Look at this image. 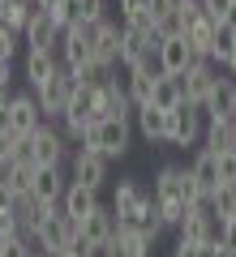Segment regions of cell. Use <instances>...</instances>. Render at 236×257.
<instances>
[{"label":"cell","instance_id":"obj_47","mask_svg":"<svg viewBox=\"0 0 236 257\" xmlns=\"http://www.w3.org/2000/svg\"><path fill=\"white\" fill-rule=\"evenodd\" d=\"M60 5H64V0H35V9H39V13H56Z\"/></svg>","mask_w":236,"mask_h":257},{"label":"cell","instance_id":"obj_51","mask_svg":"<svg viewBox=\"0 0 236 257\" xmlns=\"http://www.w3.org/2000/svg\"><path fill=\"white\" fill-rule=\"evenodd\" d=\"M215 253L219 257H236V248H227V244H219V240H215Z\"/></svg>","mask_w":236,"mask_h":257},{"label":"cell","instance_id":"obj_34","mask_svg":"<svg viewBox=\"0 0 236 257\" xmlns=\"http://www.w3.org/2000/svg\"><path fill=\"white\" fill-rule=\"evenodd\" d=\"M69 73L77 77L82 86H103V82H112V77H108V69H103L99 60H86V64H77V69H69Z\"/></svg>","mask_w":236,"mask_h":257},{"label":"cell","instance_id":"obj_15","mask_svg":"<svg viewBox=\"0 0 236 257\" xmlns=\"http://www.w3.org/2000/svg\"><path fill=\"white\" fill-rule=\"evenodd\" d=\"M60 73H64V69L56 64V56H52V52H26V82L35 86V94H39V90H47V86H52Z\"/></svg>","mask_w":236,"mask_h":257},{"label":"cell","instance_id":"obj_30","mask_svg":"<svg viewBox=\"0 0 236 257\" xmlns=\"http://www.w3.org/2000/svg\"><path fill=\"white\" fill-rule=\"evenodd\" d=\"M236 52V26L227 22V26L215 30V43H210V64H227V56Z\"/></svg>","mask_w":236,"mask_h":257},{"label":"cell","instance_id":"obj_25","mask_svg":"<svg viewBox=\"0 0 236 257\" xmlns=\"http://www.w3.org/2000/svg\"><path fill=\"white\" fill-rule=\"evenodd\" d=\"M137 116V133H142L146 142H168V111H159V107H137L133 111Z\"/></svg>","mask_w":236,"mask_h":257},{"label":"cell","instance_id":"obj_22","mask_svg":"<svg viewBox=\"0 0 236 257\" xmlns=\"http://www.w3.org/2000/svg\"><path fill=\"white\" fill-rule=\"evenodd\" d=\"M193 180H198V189H202V197L210 202V193L219 189V155L215 150H198V159H193Z\"/></svg>","mask_w":236,"mask_h":257},{"label":"cell","instance_id":"obj_9","mask_svg":"<svg viewBox=\"0 0 236 257\" xmlns=\"http://www.w3.org/2000/svg\"><path fill=\"white\" fill-rule=\"evenodd\" d=\"M9 124H13L18 138H30V133H39V128L47 124V120H43V107H39L35 94H13V103H9Z\"/></svg>","mask_w":236,"mask_h":257},{"label":"cell","instance_id":"obj_31","mask_svg":"<svg viewBox=\"0 0 236 257\" xmlns=\"http://www.w3.org/2000/svg\"><path fill=\"white\" fill-rule=\"evenodd\" d=\"M164 227H168V223H164V214H159V206H154V202H146V210L137 214L133 231H142V236H146V240H150V244H154V240H159V231H164Z\"/></svg>","mask_w":236,"mask_h":257},{"label":"cell","instance_id":"obj_44","mask_svg":"<svg viewBox=\"0 0 236 257\" xmlns=\"http://www.w3.org/2000/svg\"><path fill=\"white\" fill-rule=\"evenodd\" d=\"M22 231H18V223H13V214H0V248L9 244V240H18Z\"/></svg>","mask_w":236,"mask_h":257},{"label":"cell","instance_id":"obj_38","mask_svg":"<svg viewBox=\"0 0 236 257\" xmlns=\"http://www.w3.org/2000/svg\"><path fill=\"white\" fill-rule=\"evenodd\" d=\"M219 184H236V150L219 155Z\"/></svg>","mask_w":236,"mask_h":257},{"label":"cell","instance_id":"obj_21","mask_svg":"<svg viewBox=\"0 0 236 257\" xmlns=\"http://www.w3.org/2000/svg\"><path fill=\"white\" fill-rule=\"evenodd\" d=\"M47 210H52V206H43L35 193H26V197H18V206H13V223H18V231L30 240V236H35V227L43 223Z\"/></svg>","mask_w":236,"mask_h":257},{"label":"cell","instance_id":"obj_26","mask_svg":"<svg viewBox=\"0 0 236 257\" xmlns=\"http://www.w3.org/2000/svg\"><path fill=\"white\" fill-rule=\"evenodd\" d=\"M185 103V90H181V77H154V94H150V107L159 111H176Z\"/></svg>","mask_w":236,"mask_h":257},{"label":"cell","instance_id":"obj_46","mask_svg":"<svg viewBox=\"0 0 236 257\" xmlns=\"http://www.w3.org/2000/svg\"><path fill=\"white\" fill-rule=\"evenodd\" d=\"M137 13H146V0H120V18H137Z\"/></svg>","mask_w":236,"mask_h":257},{"label":"cell","instance_id":"obj_29","mask_svg":"<svg viewBox=\"0 0 236 257\" xmlns=\"http://www.w3.org/2000/svg\"><path fill=\"white\" fill-rule=\"evenodd\" d=\"M206 150H215V155L232 150V120H227V116H215L206 124Z\"/></svg>","mask_w":236,"mask_h":257},{"label":"cell","instance_id":"obj_37","mask_svg":"<svg viewBox=\"0 0 236 257\" xmlns=\"http://www.w3.org/2000/svg\"><path fill=\"white\" fill-rule=\"evenodd\" d=\"M13 150H18V133H0V176L13 167Z\"/></svg>","mask_w":236,"mask_h":257},{"label":"cell","instance_id":"obj_43","mask_svg":"<svg viewBox=\"0 0 236 257\" xmlns=\"http://www.w3.org/2000/svg\"><path fill=\"white\" fill-rule=\"evenodd\" d=\"M0 257H35V253H30V244H26V236H18V240H9V244L0 248Z\"/></svg>","mask_w":236,"mask_h":257},{"label":"cell","instance_id":"obj_53","mask_svg":"<svg viewBox=\"0 0 236 257\" xmlns=\"http://www.w3.org/2000/svg\"><path fill=\"white\" fill-rule=\"evenodd\" d=\"M232 150H236V120H232Z\"/></svg>","mask_w":236,"mask_h":257},{"label":"cell","instance_id":"obj_11","mask_svg":"<svg viewBox=\"0 0 236 257\" xmlns=\"http://www.w3.org/2000/svg\"><path fill=\"white\" fill-rule=\"evenodd\" d=\"M60 52H64V69H77V64L95 60V26H73V30H64Z\"/></svg>","mask_w":236,"mask_h":257},{"label":"cell","instance_id":"obj_50","mask_svg":"<svg viewBox=\"0 0 236 257\" xmlns=\"http://www.w3.org/2000/svg\"><path fill=\"white\" fill-rule=\"evenodd\" d=\"M60 257H91V253H86V248H82V244H73V248H69V253H60Z\"/></svg>","mask_w":236,"mask_h":257},{"label":"cell","instance_id":"obj_48","mask_svg":"<svg viewBox=\"0 0 236 257\" xmlns=\"http://www.w3.org/2000/svg\"><path fill=\"white\" fill-rule=\"evenodd\" d=\"M9 73H13V60H0V86H9Z\"/></svg>","mask_w":236,"mask_h":257},{"label":"cell","instance_id":"obj_4","mask_svg":"<svg viewBox=\"0 0 236 257\" xmlns=\"http://www.w3.org/2000/svg\"><path fill=\"white\" fill-rule=\"evenodd\" d=\"M133 111L137 107H133V99H129L125 86H116V82L95 86V120H129Z\"/></svg>","mask_w":236,"mask_h":257},{"label":"cell","instance_id":"obj_49","mask_svg":"<svg viewBox=\"0 0 236 257\" xmlns=\"http://www.w3.org/2000/svg\"><path fill=\"white\" fill-rule=\"evenodd\" d=\"M9 103H13V90H9V86H0V111H9Z\"/></svg>","mask_w":236,"mask_h":257},{"label":"cell","instance_id":"obj_28","mask_svg":"<svg viewBox=\"0 0 236 257\" xmlns=\"http://www.w3.org/2000/svg\"><path fill=\"white\" fill-rule=\"evenodd\" d=\"M206 206H210V214H215L219 223H232L236 219V184H219Z\"/></svg>","mask_w":236,"mask_h":257},{"label":"cell","instance_id":"obj_18","mask_svg":"<svg viewBox=\"0 0 236 257\" xmlns=\"http://www.w3.org/2000/svg\"><path fill=\"white\" fill-rule=\"evenodd\" d=\"M120 35H125V26H116V22H99L95 26V60L103 69H112L120 60Z\"/></svg>","mask_w":236,"mask_h":257},{"label":"cell","instance_id":"obj_52","mask_svg":"<svg viewBox=\"0 0 236 257\" xmlns=\"http://www.w3.org/2000/svg\"><path fill=\"white\" fill-rule=\"evenodd\" d=\"M0 133H13V124H9V111H0Z\"/></svg>","mask_w":236,"mask_h":257},{"label":"cell","instance_id":"obj_3","mask_svg":"<svg viewBox=\"0 0 236 257\" xmlns=\"http://www.w3.org/2000/svg\"><path fill=\"white\" fill-rule=\"evenodd\" d=\"M219 86V73H215V64L210 60H193L189 69L181 73V90H185V103L189 107H206V99H210V90Z\"/></svg>","mask_w":236,"mask_h":257},{"label":"cell","instance_id":"obj_17","mask_svg":"<svg viewBox=\"0 0 236 257\" xmlns=\"http://www.w3.org/2000/svg\"><path fill=\"white\" fill-rule=\"evenodd\" d=\"M35 138V167H60V159H64V138L56 133L52 124H43L39 133H30Z\"/></svg>","mask_w":236,"mask_h":257},{"label":"cell","instance_id":"obj_33","mask_svg":"<svg viewBox=\"0 0 236 257\" xmlns=\"http://www.w3.org/2000/svg\"><path fill=\"white\" fill-rule=\"evenodd\" d=\"M202 13H206L215 26H227L236 18V0H202Z\"/></svg>","mask_w":236,"mask_h":257},{"label":"cell","instance_id":"obj_39","mask_svg":"<svg viewBox=\"0 0 236 257\" xmlns=\"http://www.w3.org/2000/svg\"><path fill=\"white\" fill-rule=\"evenodd\" d=\"M176 5H181V0H146V9H150L154 26H159L164 18H172V13H176Z\"/></svg>","mask_w":236,"mask_h":257},{"label":"cell","instance_id":"obj_41","mask_svg":"<svg viewBox=\"0 0 236 257\" xmlns=\"http://www.w3.org/2000/svg\"><path fill=\"white\" fill-rule=\"evenodd\" d=\"M13 39H18V35L0 22V60H13V52H18V43H13Z\"/></svg>","mask_w":236,"mask_h":257},{"label":"cell","instance_id":"obj_6","mask_svg":"<svg viewBox=\"0 0 236 257\" xmlns=\"http://www.w3.org/2000/svg\"><path fill=\"white\" fill-rule=\"evenodd\" d=\"M202 138V111L189 107V103H181L176 111H168V142L172 146H193V142Z\"/></svg>","mask_w":236,"mask_h":257},{"label":"cell","instance_id":"obj_23","mask_svg":"<svg viewBox=\"0 0 236 257\" xmlns=\"http://www.w3.org/2000/svg\"><path fill=\"white\" fill-rule=\"evenodd\" d=\"M206 111L210 120L215 116H227V120H236V82H227V77H219V86L210 90V99H206Z\"/></svg>","mask_w":236,"mask_h":257},{"label":"cell","instance_id":"obj_32","mask_svg":"<svg viewBox=\"0 0 236 257\" xmlns=\"http://www.w3.org/2000/svg\"><path fill=\"white\" fill-rule=\"evenodd\" d=\"M5 180H9V189L18 193V197H26V193L35 189V163H13L9 172H5Z\"/></svg>","mask_w":236,"mask_h":257},{"label":"cell","instance_id":"obj_16","mask_svg":"<svg viewBox=\"0 0 236 257\" xmlns=\"http://www.w3.org/2000/svg\"><path fill=\"white\" fill-rule=\"evenodd\" d=\"M60 210L69 214L73 223H82V219H91V214L99 210V193H95V189H86V184H73V180H69V189H64V202H60Z\"/></svg>","mask_w":236,"mask_h":257},{"label":"cell","instance_id":"obj_14","mask_svg":"<svg viewBox=\"0 0 236 257\" xmlns=\"http://www.w3.org/2000/svg\"><path fill=\"white\" fill-rule=\"evenodd\" d=\"M60 39H64V30L56 26V18H52V13H39V9H35V18H30V26H26V43H30V52H52V47H60Z\"/></svg>","mask_w":236,"mask_h":257},{"label":"cell","instance_id":"obj_1","mask_svg":"<svg viewBox=\"0 0 236 257\" xmlns=\"http://www.w3.org/2000/svg\"><path fill=\"white\" fill-rule=\"evenodd\" d=\"M30 240H35V248H43L47 257H60V253H69V248L82 240V223H73L64 210H56V206H52V210L43 214V223L35 227V236H30Z\"/></svg>","mask_w":236,"mask_h":257},{"label":"cell","instance_id":"obj_5","mask_svg":"<svg viewBox=\"0 0 236 257\" xmlns=\"http://www.w3.org/2000/svg\"><path fill=\"white\" fill-rule=\"evenodd\" d=\"M112 236H116V214H112V206H99L91 219H82V240H77V244L95 257V253H103V248H108Z\"/></svg>","mask_w":236,"mask_h":257},{"label":"cell","instance_id":"obj_19","mask_svg":"<svg viewBox=\"0 0 236 257\" xmlns=\"http://www.w3.org/2000/svg\"><path fill=\"white\" fill-rule=\"evenodd\" d=\"M64 189H69V184H64V176H60V167H35V197L43 206H60L64 202Z\"/></svg>","mask_w":236,"mask_h":257},{"label":"cell","instance_id":"obj_12","mask_svg":"<svg viewBox=\"0 0 236 257\" xmlns=\"http://www.w3.org/2000/svg\"><path fill=\"white\" fill-rule=\"evenodd\" d=\"M103 180H108V159L95 155V150H77L73 155V184H86V189L99 193Z\"/></svg>","mask_w":236,"mask_h":257},{"label":"cell","instance_id":"obj_24","mask_svg":"<svg viewBox=\"0 0 236 257\" xmlns=\"http://www.w3.org/2000/svg\"><path fill=\"white\" fill-rule=\"evenodd\" d=\"M215 22L206 18V13H202L198 22H193L189 30H185V39H189V52H193V60H210V43H215Z\"/></svg>","mask_w":236,"mask_h":257},{"label":"cell","instance_id":"obj_7","mask_svg":"<svg viewBox=\"0 0 236 257\" xmlns=\"http://www.w3.org/2000/svg\"><path fill=\"white\" fill-rule=\"evenodd\" d=\"M77 90H82V82H77V77H73L69 69H64V73L56 77V82L47 86V90H39L35 99H39V107H43V120H52V116H64V107H69V99H73Z\"/></svg>","mask_w":236,"mask_h":257},{"label":"cell","instance_id":"obj_27","mask_svg":"<svg viewBox=\"0 0 236 257\" xmlns=\"http://www.w3.org/2000/svg\"><path fill=\"white\" fill-rule=\"evenodd\" d=\"M30 18H35V5H30V0H0V22H5L13 35H26Z\"/></svg>","mask_w":236,"mask_h":257},{"label":"cell","instance_id":"obj_8","mask_svg":"<svg viewBox=\"0 0 236 257\" xmlns=\"http://www.w3.org/2000/svg\"><path fill=\"white\" fill-rule=\"evenodd\" d=\"M146 197L142 189H137V180H120L116 184V197H112V214H116V227H133L137 214L146 210Z\"/></svg>","mask_w":236,"mask_h":257},{"label":"cell","instance_id":"obj_54","mask_svg":"<svg viewBox=\"0 0 236 257\" xmlns=\"http://www.w3.org/2000/svg\"><path fill=\"white\" fill-rule=\"evenodd\" d=\"M232 26H236V18H232Z\"/></svg>","mask_w":236,"mask_h":257},{"label":"cell","instance_id":"obj_35","mask_svg":"<svg viewBox=\"0 0 236 257\" xmlns=\"http://www.w3.org/2000/svg\"><path fill=\"white\" fill-rule=\"evenodd\" d=\"M77 26H99V22H108V9H103V0H77Z\"/></svg>","mask_w":236,"mask_h":257},{"label":"cell","instance_id":"obj_45","mask_svg":"<svg viewBox=\"0 0 236 257\" xmlns=\"http://www.w3.org/2000/svg\"><path fill=\"white\" fill-rule=\"evenodd\" d=\"M215 240H219V244H227V248H236V219L232 223H219V236Z\"/></svg>","mask_w":236,"mask_h":257},{"label":"cell","instance_id":"obj_20","mask_svg":"<svg viewBox=\"0 0 236 257\" xmlns=\"http://www.w3.org/2000/svg\"><path fill=\"white\" fill-rule=\"evenodd\" d=\"M103 253L108 257H150V240L142 231H133V227H116V236L108 240Z\"/></svg>","mask_w":236,"mask_h":257},{"label":"cell","instance_id":"obj_10","mask_svg":"<svg viewBox=\"0 0 236 257\" xmlns=\"http://www.w3.org/2000/svg\"><path fill=\"white\" fill-rule=\"evenodd\" d=\"M176 231H181L176 240H185V244H210V240L219 236V219L210 214V206H193Z\"/></svg>","mask_w":236,"mask_h":257},{"label":"cell","instance_id":"obj_36","mask_svg":"<svg viewBox=\"0 0 236 257\" xmlns=\"http://www.w3.org/2000/svg\"><path fill=\"white\" fill-rule=\"evenodd\" d=\"M172 257H219V253H215V240L210 244H185V240H176Z\"/></svg>","mask_w":236,"mask_h":257},{"label":"cell","instance_id":"obj_13","mask_svg":"<svg viewBox=\"0 0 236 257\" xmlns=\"http://www.w3.org/2000/svg\"><path fill=\"white\" fill-rule=\"evenodd\" d=\"M154 56H159V73H164V77H181L185 69L193 64V52H189V39H185V35L181 39H164Z\"/></svg>","mask_w":236,"mask_h":257},{"label":"cell","instance_id":"obj_2","mask_svg":"<svg viewBox=\"0 0 236 257\" xmlns=\"http://www.w3.org/2000/svg\"><path fill=\"white\" fill-rule=\"evenodd\" d=\"M129 142H133L129 120H95L82 133V146L77 150H95L103 159H120V155H129Z\"/></svg>","mask_w":236,"mask_h":257},{"label":"cell","instance_id":"obj_42","mask_svg":"<svg viewBox=\"0 0 236 257\" xmlns=\"http://www.w3.org/2000/svg\"><path fill=\"white\" fill-rule=\"evenodd\" d=\"M13 206H18V193H13L9 180L0 176V214H13Z\"/></svg>","mask_w":236,"mask_h":257},{"label":"cell","instance_id":"obj_55","mask_svg":"<svg viewBox=\"0 0 236 257\" xmlns=\"http://www.w3.org/2000/svg\"><path fill=\"white\" fill-rule=\"evenodd\" d=\"M30 5H35V0H30Z\"/></svg>","mask_w":236,"mask_h":257},{"label":"cell","instance_id":"obj_40","mask_svg":"<svg viewBox=\"0 0 236 257\" xmlns=\"http://www.w3.org/2000/svg\"><path fill=\"white\" fill-rule=\"evenodd\" d=\"M176 13H181V22H185V30H189L193 22L202 18V0H181V5H176Z\"/></svg>","mask_w":236,"mask_h":257}]
</instances>
